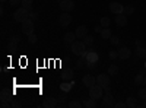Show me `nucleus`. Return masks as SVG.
Here are the masks:
<instances>
[{
    "label": "nucleus",
    "mask_w": 146,
    "mask_h": 108,
    "mask_svg": "<svg viewBox=\"0 0 146 108\" xmlns=\"http://www.w3.org/2000/svg\"><path fill=\"white\" fill-rule=\"evenodd\" d=\"M16 45H18V44H15V42H10V41H9V44H7V50H9L10 53L16 51Z\"/></svg>",
    "instance_id": "nucleus-36"
},
{
    "label": "nucleus",
    "mask_w": 146,
    "mask_h": 108,
    "mask_svg": "<svg viewBox=\"0 0 146 108\" xmlns=\"http://www.w3.org/2000/svg\"><path fill=\"white\" fill-rule=\"evenodd\" d=\"M62 79H63V80H66V82H70V80L73 79V70H72L70 67H67V69L63 72Z\"/></svg>",
    "instance_id": "nucleus-18"
},
{
    "label": "nucleus",
    "mask_w": 146,
    "mask_h": 108,
    "mask_svg": "<svg viewBox=\"0 0 146 108\" xmlns=\"http://www.w3.org/2000/svg\"><path fill=\"white\" fill-rule=\"evenodd\" d=\"M66 95H60L58 97V107H66Z\"/></svg>",
    "instance_id": "nucleus-32"
},
{
    "label": "nucleus",
    "mask_w": 146,
    "mask_h": 108,
    "mask_svg": "<svg viewBox=\"0 0 146 108\" xmlns=\"http://www.w3.org/2000/svg\"><path fill=\"white\" fill-rule=\"evenodd\" d=\"M108 7H110V12H111V13H114V15L124 13V6L121 5V3H118V2H111Z\"/></svg>",
    "instance_id": "nucleus-9"
},
{
    "label": "nucleus",
    "mask_w": 146,
    "mask_h": 108,
    "mask_svg": "<svg viewBox=\"0 0 146 108\" xmlns=\"http://www.w3.org/2000/svg\"><path fill=\"white\" fill-rule=\"evenodd\" d=\"M108 57L111 58V60H115V58H118V51H114V50H111L108 53Z\"/></svg>",
    "instance_id": "nucleus-38"
},
{
    "label": "nucleus",
    "mask_w": 146,
    "mask_h": 108,
    "mask_svg": "<svg viewBox=\"0 0 146 108\" xmlns=\"http://www.w3.org/2000/svg\"><path fill=\"white\" fill-rule=\"evenodd\" d=\"M135 54H136V57H139V58H146V48H145L143 45H139V47H136Z\"/></svg>",
    "instance_id": "nucleus-19"
},
{
    "label": "nucleus",
    "mask_w": 146,
    "mask_h": 108,
    "mask_svg": "<svg viewBox=\"0 0 146 108\" xmlns=\"http://www.w3.org/2000/svg\"><path fill=\"white\" fill-rule=\"evenodd\" d=\"M21 29H22V32L25 34V35H29V34H34V21L31 19V18H28L27 21H23L22 23H21Z\"/></svg>",
    "instance_id": "nucleus-4"
},
{
    "label": "nucleus",
    "mask_w": 146,
    "mask_h": 108,
    "mask_svg": "<svg viewBox=\"0 0 146 108\" xmlns=\"http://www.w3.org/2000/svg\"><path fill=\"white\" fill-rule=\"evenodd\" d=\"M76 38H78V37H76L75 32H67V34L64 35L63 40H64V44H66V45H72L73 42L76 41Z\"/></svg>",
    "instance_id": "nucleus-17"
},
{
    "label": "nucleus",
    "mask_w": 146,
    "mask_h": 108,
    "mask_svg": "<svg viewBox=\"0 0 146 108\" xmlns=\"http://www.w3.org/2000/svg\"><path fill=\"white\" fill-rule=\"evenodd\" d=\"M0 2H2V3H5V2H6V0H0Z\"/></svg>",
    "instance_id": "nucleus-50"
},
{
    "label": "nucleus",
    "mask_w": 146,
    "mask_h": 108,
    "mask_svg": "<svg viewBox=\"0 0 146 108\" xmlns=\"http://www.w3.org/2000/svg\"><path fill=\"white\" fill-rule=\"evenodd\" d=\"M126 105H127L129 108H136V107H137V99H136L135 97H129V98L126 99Z\"/></svg>",
    "instance_id": "nucleus-22"
},
{
    "label": "nucleus",
    "mask_w": 146,
    "mask_h": 108,
    "mask_svg": "<svg viewBox=\"0 0 146 108\" xmlns=\"http://www.w3.org/2000/svg\"><path fill=\"white\" fill-rule=\"evenodd\" d=\"M13 88H3L2 89V92H0V99H2V101H7V102H12V101H13V98H12V97H13Z\"/></svg>",
    "instance_id": "nucleus-6"
},
{
    "label": "nucleus",
    "mask_w": 146,
    "mask_h": 108,
    "mask_svg": "<svg viewBox=\"0 0 146 108\" xmlns=\"http://www.w3.org/2000/svg\"><path fill=\"white\" fill-rule=\"evenodd\" d=\"M96 64H98V63H94V62H86V67H88V69H95V67H96Z\"/></svg>",
    "instance_id": "nucleus-40"
},
{
    "label": "nucleus",
    "mask_w": 146,
    "mask_h": 108,
    "mask_svg": "<svg viewBox=\"0 0 146 108\" xmlns=\"http://www.w3.org/2000/svg\"><path fill=\"white\" fill-rule=\"evenodd\" d=\"M96 105V99H94V98H91L89 97V99H86V101H83V107H86V108H95Z\"/></svg>",
    "instance_id": "nucleus-23"
},
{
    "label": "nucleus",
    "mask_w": 146,
    "mask_h": 108,
    "mask_svg": "<svg viewBox=\"0 0 146 108\" xmlns=\"http://www.w3.org/2000/svg\"><path fill=\"white\" fill-rule=\"evenodd\" d=\"M102 86L101 85H98V83H95L94 86H91L89 88V97L91 98H94V99H100V98H102Z\"/></svg>",
    "instance_id": "nucleus-3"
},
{
    "label": "nucleus",
    "mask_w": 146,
    "mask_h": 108,
    "mask_svg": "<svg viewBox=\"0 0 146 108\" xmlns=\"http://www.w3.org/2000/svg\"><path fill=\"white\" fill-rule=\"evenodd\" d=\"M85 58H86V62H94V63H98L100 62V54L96 53L94 48H91L86 51V54H85Z\"/></svg>",
    "instance_id": "nucleus-10"
},
{
    "label": "nucleus",
    "mask_w": 146,
    "mask_h": 108,
    "mask_svg": "<svg viewBox=\"0 0 146 108\" xmlns=\"http://www.w3.org/2000/svg\"><path fill=\"white\" fill-rule=\"evenodd\" d=\"M72 86H73V80H70V82L63 80V83L60 85V89H62L63 92H70L72 91Z\"/></svg>",
    "instance_id": "nucleus-20"
},
{
    "label": "nucleus",
    "mask_w": 146,
    "mask_h": 108,
    "mask_svg": "<svg viewBox=\"0 0 146 108\" xmlns=\"http://www.w3.org/2000/svg\"><path fill=\"white\" fill-rule=\"evenodd\" d=\"M124 107H127L126 102H115V105H114V108H124Z\"/></svg>",
    "instance_id": "nucleus-42"
},
{
    "label": "nucleus",
    "mask_w": 146,
    "mask_h": 108,
    "mask_svg": "<svg viewBox=\"0 0 146 108\" xmlns=\"http://www.w3.org/2000/svg\"><path fill=\"white\" fill-rule=\"evenodd\" d=\"M58 23H60V27H63V28H67L70 23H72V16L69 12H63L62 15L58 16Z\"/></svg>",
    "instance_id": "nucleus-7"
},
{
    "label": "nucleus",
    "mask_w": 146,
    "mask_h": 108,
    "mask_svg": "<svg viewBox=\"0 0 146 108\" xmlns=\"http://www.w3.org/2000/svg\"><path fill=\"white\" fill-rule=\"evenodd\" d=\"M115 23L118 27H126L127 25V15L126 13H118L115 16Z\"/></svg>",
    "instance_id": "nucleus-16"
},
{
    "label": "nucleus",
    "mask_w": 146,
    "mask_h": 108,
    "mask_svg": "<svg viewBox=\"0 0 146 108\" xmlns=\"http://www.w3.org/2000/svg\"><path fill=\"white\" fill-rule=\"evenodd\" d=\"M42 107H44V108H56V107H58V98L50 97V98L44 99V102H42Z\"/></svg>",
    "instance_id": "nucleus-13"
},
{
    "label": "nucleus",
    "mask_w": 146,
    "mask_h": 108,
    "mask_svg": "<svg viewBox=\"0 0 146 108\" xmlns=\"http://www.w3.org/2000/svg\"><path fill=\"white\" fill-rule=\"evenodd\" d=\"M124 13H126L127 16H130V15H133V13H135V7H133V6H130V5H127V6H124Z\"/></svg>",
    "instance_id": "nucleus-31"
},
{
    "label": "nucleus",
    "mask_w": 146,
    "mask_h": 108,
    "mask_svg": "<svg viewBox=\"0 0 146 108\" xmlns=\"http://www.w3.org/2000/svg\"><path fill=\"white\" fill-rule=\"evenodd\" d=\"M104 91H105V92H111V88H110V86H105Z\"/></svg>",
    "instance_id": "nucleus-46"
},
{
    "label": "nucleus",
    "mask_w": 146,
    "mask_h": 108,
    "mask_svg": "<svg viewBox=\"0 0 146 108\" xmlns=\"http://www.w3.org/2000/svg\"><path fill=\"white\" fill-rule=\"evenodd\" d=\"M110 82H111V79H110V75H98L96 76V83L98 85H101L102 88H105V86H110Z\"/></svg>",
    "instance_id": "nucleus-12"
},
{
    "label": "nucleus",
    "mask_w": 146,
    "mask_h": 108,
    "mask_svg": "<svg viewBox=\"0 0 146 108\" xmlns=\"http://www.w3.org/2000/svg\"><path fill=\"white\" fill-rule=\"evenodd\" d=\"M135 44H136V47H139V45H142V41H140V40H136Z\"/></svg>",
    "instance_id": "nucleus-45"
},
{
    "label": "nucleus",
    "mask_w": 146,
    "mask_h": 108,
    "mask_svg": "<svg viewBox=\"0 0 146 108\" xmlns=\"http://www.w3.org/2000/svg\"><path fill=\"white\" fill-rule=\"evenodd\" d=\"M67 107H69V108H80V107H83V102L75 99V101H70V102L67 104Z\"/></svg>",
    "instance_id": "nucleus-25"
},
{
    "label": "nucleus",
    "mask_w": 146,
    "mask_h": 108,
    "mask_svg": "<svg viewBox=\"0 0 146 108\" xmlns=\"http://www.w3.org/2000/svg\"><path fill=\"white\" fill-rule=\"evenodd\" d=\"M75 34H76L78 40H83V38L88 35V27H86V25H79V27L76 28Z\"/></svg>",
    "instance_id": "nucleus-14"
},
{
    "label": "nucleus",
    "mask_w": 146,
    "mask_h": 108,
    "mask_svg": "<svg viewBox=\"0 0 146 108\" xmlns=\"http://www.w3.org/2000/svg\"><path fill=\"white\" fill-rule=\"evenodd\" d=\"M101 34V38L102 40H110V38H111V29H110V28H102V31L100 32Z\"/></svg>",
    "instance_id": "nucleus-21"
},
{
    "label": "nucleus",
    "mask_w": 146,
    "mask_h": 108,
    "mask_svg": "<svg viewBox=\"0 0 146 108\" xmlns=\"http://www.w3.org/2000/svg\"><path fill=\"white\" fill-rule=\"evenodd\" d=\"M83 42H85V45H86V47H92V44H94V37H91V35H86V37L83 38Z\"/></svg>",
    "instance_id": "nucleus-30"
},
{
    "label": "nucleus",
    "mask_w": 146,
    "mask_h": 108,
    "mask_svg": "<svg viewBox=\"0 0 146 108\" xmlns=\"http://www.w3.org/2000/svg\"><path fill=\"white\" fill-rule=\"evenodd\" d=\"M143 80H145V75H143V72H140V73H137L136 78H135V83L136 85H142Z\"/></svg>",
    "instance_id": "nucleus-26"
},
{
    "label": "nucleus",
    "mask_w": 146,
    "mask_h": 108,
    "mask_svg": "<svg viewBox=\"0 0 146 108\" xmlns=\"http://www.w3.org/2000/svg\"><path fill=\"white\" fill-rule=\"evenodd\" d=\"M110 23H111V19H110V18H107V16H102V18H101V25H102V28H108Z\"/></svg>",
    "instance_id": "nucleus-29"
},
{
    "label": "nucleus",
    "mask_w": 146,
    "mask_h": 108,
    "mask_svg": "<svg viewBox=\"0 0 146 108\" xmlns=\"http://www.w3.org/2000/svg\"><path fill=\"white\" fill-rule=\"evenodd\" d=\"M21 107V102L18 101H12V108H19Z\"/></svg>",
    "instance_id": "nucleus-43"
},
{
    "label": "nucleus",
    "mask_w": 146,
    "mask_h": 108,
    "mask_svg": "<svg viewBox=\"0 0 146 108\" xmlns=\"http://www.w3.org/2000/svg\"><path fill=\"white\" fill-rule=\"evenodd\" d=\"M110 42H111L113 45H118V44H120V38L115 37V35H111V38H110Z\"/></svg>",
    "instance_id": "nucleus-34"
},
{
    "label": "nucleus",
    "mask_w": 146,
    "mask_h": 108,
    "mask_svg": "<svg viewBox=\"0 0 146 108\" xmlns=\"http://www.w3.org/2000/svg\"><path fill=\"white\" fill-rule=\"evenodd\" d=\"M115 105V99H114V97L111 95V92H105L104 95H102V107H105V108H113Z\"/></svg>",
    "instance_id": "nucleus-5"
},
{
    "label": "nucleus",
    "mask_w": 146,
    "mask_h": 108,
    "mask_svg": "<svg viewBox=\"0 0 146 108\" xmlns=\"http://www.w3.org/2000/svg\"><path fill=\"white\" fill-rule=\"evenodd\" d=\"M28 18H29V10L25 9L23 6H21L19 9H16L15 13H13V19H15V22H18V23H22L23 21H27Z\"/></svg>",
    "instance_id": "nucleus-2"
},
{
    "label": "nucleus",
    "mask_w": 146,
    "mask_h": 108,
    "mask_svg": "<svg viewBox=\"0 0 146 108\" xmlns=\"http://www.w3.org/2000/svg\"><path fill=\"white\" fill-rule=\"evenodd\" d=\"M117 51H118V58H121V60H127L131 57V50L129 47H120Z\"/></svg>",
    "instance_id": "nucleus-11"
},
{
    "label": "nucleus",
    "mask_w": 146,
    "mask_h": 108,
    "mask_svg": "<svg viewBox=\"0 0 146 108\" xmlns=\"http://www.w3.org/2000/svg\"><path fill=\"white\" fill-rule=\"evenodd\" d=\"M70 48H72V53L73 54H76L79 57H85V54H86V45H85L83 41H75L72 45H70Z\"/></svg>",
    "instance_id": "nucleus-1"
},
{
    "label": "nucleus",
    "mask_w": 146,
    "mask_h": 108,
    "mask_svg": "<svg viewBox=\"0 0 146 108\" xmlns=\"http://www.w3.org/2000/svg\"><path fill=\"white\" fill-rule=\"evenodd\" d=\"M143 83H145V85H146V76H145V80H143Z\"/></svg>",
    "instance_id": "nucleus-47"
},
{
    "label": "nucleus",
    "mask_w": 146,
    "mask_h": 108,
    "mask_svg": "<svg viewBox=\"0 0 146 108\" xmlns=\"http://www.w3.org/2000/svg\"><path fill=\"white\" fill-rule=\"evenodd\" d=\"M58 7L62 9L63 12H70L75 9V2L73 0H60V3H58Z\"/></svg>",
    "instance_id": "nucleus-8"
},
{
    "label": "nucleus",
    "mask_w": 146,
    "mask_h": 108,
    "mask_svg": "<svg viewBox=\"0 0 146 108\" xmlns=\"http://www.w3.org/2000/svg\"><path fill=\"white\" fill-rule=\"evenodd\" d=\"M85 66H86V58H85V57H79L78 62H76V67L78 69H82Z\"/></svg>",
    "instance_id": "nucleus-27"
},
{
    "label": "nucleus",
    "mask_w": 146,
    "mask_h": 108,
    "mask_svg": "<svg viewBox=\"0 0 146 108\" xmlns=\"http://www.w3.org/2000/svg\"><path fill=\"white\" fill-rule=\"evenodd\" d=\"M9 5L10 6H19V5H22V0H9Z\"/></svg>",
    "instance_id": "nucleus-39"
},
{
    "label": "nucleus",
    "mask_w": 146,
    "mask_h": 108,
    "mask_svg": "<svg viewBox=\"0 0 146 108\" xmlns=\"http://www.w3.org/2000/svg\"><path fill=\"white\" fill-rule=\"evenodd\" d=\"M143 107H146V99H145V102H143Z\"/></svg>",
    "instance_id": "nucleus-49"
},
{
    "label": "nucleus",
    "mask_w": 146,
    "mask_h": 108,
    "mask_svg": "<svg viewBox=\"0 0 146 108\" xmlns=\"http://www.w3.org/2000/svg\"><path fill=\"white\" fill-rule=\"evenodd\" d=\"M32 2L34 0H22V6L25 9H28L29 12H32Z\"/></svg>",
    "instance_id": "nucleus-28"
},
{
    "label": "nucleus",
    "mask_w": 146,
    "mask_h": 108,
    "mask_svg": "<svg viewBox=\"0 0 146 108\" xmlns=\"http://www.w3.org/2000/svg\"><path fill=\"white\" fill-rule=\"evenodd\" d=\"M94 31H95V32H101V31H102V25H96V27H94Z\"/></svg>",
    "instance_id": "nucleus-44"
},
{
    "label": "nucleus",
    "mask_w": 146,
    "mask_h": 108,
    "mask_svg": "<svg viewBox=\"0 0 146 108\" xmlns=\"http://www.w3.org/2000/svg\"><path fill=\"white\" fill-rule=\"evenodd\" d=\"M28 42L29 44H35L36 42V35L35 34H29L28 35Z\"/></svg>",
    "instance_id": "nucleus-37"
},
{
    "label": "nucleus",
    "mask_w": 146,
    "mask_h": 108,
    "mask_svg": "<svg viewBox=\"0 0 146 108\" xmlns=\"http://www.w3.org/2000/svg\"><path fill=\"white\" fill-rule=\"evenodd\" d=\"M9 41L10 42H15V44H19L21 42V37H19V35H12V37L9 38Z\"/></svg>",
    "instance_id": "nucleus-35"
},
{
    "label": "nucleus",
    "mask_w": 146,
    "mask_h": 108,
    "mask_svg": "<svg viewBox=\"0 0 146 108\" xmlns=\"http://www.w3.org/2000/svg\"><path fill=\"white\" fill-rule=\"evenodd\" d=\"M108 75L110 76H117L118 75V66H115V64H111L108 67Z\"/></svg>",
    "instance_id": "nucleus-24"
},
{
    "label": "nucleus",
    "mask_w": 146,
    "mask_h": 108,
    "mask_svg": "<svg viewBox=\"0 0 146 108\" xmlns=\"http://www.w3.org/2000/svg\"><path fill=\"white\" fill-rule=\"evenodd\" d=\"M145 70H146V58H145Z\"/></svg>",
    "instance_id": "nucleus-48"
},
{
    "label": "nucleus",
    "mask_w": 146,
    "mask_h": 108,
    "mask_svg": "<svg viewBox=\"0 0 146 108\" xmlns=\"http://www.w3.org/2000/svg\"><path fill=\"white\" fill-rule=\"evenodd\" d=\"M82 83H83L85 86L91 88V86H94L95 83H96V78L92 76V75H85V76L82 78Z\"/></svg>",
    "instance_id": "nucleus-15"
},
{
    "label": "nucleus",
    "mask_w": 146,
    "mask_h": 108,
    "mask_svg": "<svg viewBox=\"0 0 146 108\" xmlns=\"http://www.w3.org/2000/svg\"><path fill=\"white\" fill-rule=\"evenodd\" d=\"M137 97L140 98V99H146V88H142V89H139V92H137Z\"/></svg>",
    "instance_id": "nucleus-33"
},
{
    "label": "nucleus",
    "mask_w": 146,
    "mask_h": 108,
    "mask_svg": "<svg viewBox=\"0 0 146 108\" xmlns=\"http://www.w3.org/2000/svg\"><path fill=\"white\" fill-rule=\"evenodd\" d=\"M29 18H31L32 21H36V18H38V13H36V12H29Z\"/></svg>",
    "instance_id": "nucleus-41"
}]
</instances>
